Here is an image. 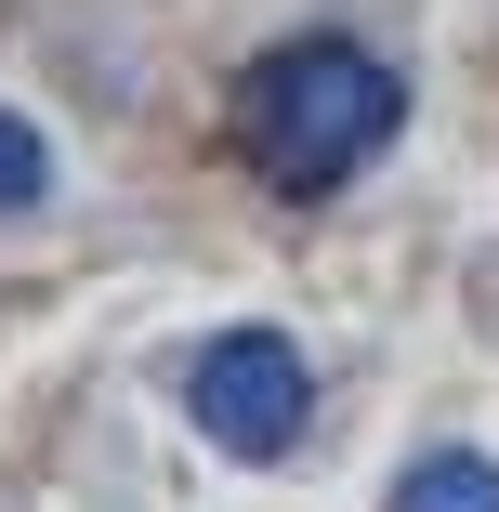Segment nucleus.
<instances>
[{
	"mask_svg": "<svg viewBox=\"0 0 499 512\" xmlns=\"http://www.w3.org/2000/svg\"><path fill=\"white\" fill-rule=\"evenodd\" d=\"M394 119H408V79H394L381 53H355V40H276V53L250 66V92H237L250 171H263L276 197L355 184V171L394 145Z\"/></svg>",
	"mask_w": 499,
	"mask_h": 512,
	"instance_id": "f257e3e1",
	"label": "nucleus"
},
{
	"mask_svg": "<svg viewBox=\"0 0 499 512\" xmlns=\"http://www.w3.org/2000/svg\"><path fill=\"white\" fill-rule=\"evenodd\" d=\"M184 407H197V434H211L224 460H289L303 421H316V381H303V355H289L276 329H224V342H197Z\"/></svg>",
	"mask_w": 499,
	"mask_h": 512,
	"instance_id": "f03ea898",
	"label": "nucleus"
},
{
	"mask_svg": "<svg viewBox=\"0 0 499 512\" xmlns=\"http://www.w3.org/2000/svg\"><path fill=\"white\" fill-rule=\"evenodd\" d=\"M394 512H499V460H473V447H421L408 473H394Z\"/></svg>",
	"mask_w": 499,
	"mask_h": 512,
	"instance_id": "7ed1b4c3",
	"label": "nucleus"
},
{
	"mask_svg": "<svg viewBox=\"0 0 499 512\" xmlns=\"http://www.w3.org/2000/svg\"><path fill=\"white\" fill-rule=\"evenodd\" d=\"M40 197H53V145H40V119L0 106V211H40Z\"/></svg>",
	"mask_w": 499,
	"mask_h": 512,
	"instance_id": "20e7f679",
	"label": "nucleus"
}]
</instances>
